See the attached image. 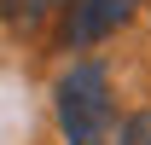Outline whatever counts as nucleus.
Wrapping results in <instances>:
<instances>
[{
  "instance_id": "1",
  "label": "nucleus",
  "mask_w": 151,
  "mask_h": 145,
  "mask_svg": "<svg viewBox=\"0 0 151 145\" xmlns=\"http://www.w3.org/2000/svg\"><path fill=\"white\" fill-rule=\"evenodd\" d=\"M58 128H64V139L70 145H111L116 139V105H111V75L105 64H76L64 81H58Z\"/></svg>"
},
{
  "instance_id": "3",
  "label": "nucleus",
  "mask_w": 151,
  "mask_h": 145,
  "mask_svg": "<svg viewBox=\"0 0 151 145\" xmlns=\"http://www.w3.org/2000/svg\"><path fill=\"white\" fill-rule=\"evenodd\" d=\"M52 12H58V0H0V18L12 23L18 35H35Z\"/></svg>"
},
{
  "instance_id": "2",
  "label": "nucleus",
  "mask_w": 151,
  "mask_h": 145,
  "mask_svg": "<svg viewBox=\"0 0 151 145\" xmlns=\"http://www.w3.org/2000/svg\"><path fill=\"white\" fill-rule=\"evenodd\" d=\"M139 0H64V47H99L134 18Z\"/></svg>"
},
{
  "instance_id": "4",
  "label": "nucleus",
  "mask_w": 151,
  "mask_h": 145,
  "mask_svg": "<svg viewBox=\"0 0 151 145\" xmlns=\"http://www.w3.org/2000/svg\"><path fill=\"white\" fill-rule=\"evenodd\" d=\"M111 145H151V110H134L128 122L116 128V139Z\"/></svg>"
}]
</instances>
